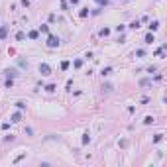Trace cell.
<instances>
[{"mask_svg":"<svg viewBox=\"0 0 167 167\" xmlns=\"http://www.w3.org/2000/svg\"><path fill=\"white\" fill-rule=\"evenodd\" d=\"M59 38H57V36H49V38H47V47H59Z\"/></svg>","mask_w":167,"mask_h":167,"instance_id":"obj_1","label":"cell"},{"mask_svg":"<svg viewBox=\"0 0 167 167\" xmlns=\"http://www.w3.org/2000/svg\"><path fill=\"white\" fill-rule=\"evenodd\" d=\"M39 73H41L43 77H45V75H51V67H49L47 63H41V65H39Z\"/></svg>","mask_w":167,"mask_h":167,"instance_id":"obj_2","label":"cell"},{"mask_svg":"<svg viewBox=\"0 0 167 167\" xmlns=\"http://www.w3.org/2000/svg\"><path fill=\"white\" fill-rule=\"evenodd\" d=\"M20 120H22V114H20V112H14V114H12V120H10V122H14V124H16V122H20Z\"/></svg>","mask_w":167,"mask_h":167,"instance_id":"obj_3","label":"cell"},{"mask_svg":"<svg viewBox=\"0 0 167 167\" xmlns=\"http://www.w3.org/2000/svg\"><path fill=\"white\" fill-rule=\"evenodd\" d=\"M112 89H114V87L110 83H104V85H102V91H104V92H112Z\"/></svg>","mask_w":167,"mask_h":167,"instance_id":"obj_4","label":"cell"},{"mask_svg":"<svg viewBox=\"0 0 167 167\" xmlns=\"http://www.w3.org/2000/svg\"><path fill=\"white\" fill-rule=\"evenodd\" d=\"M6 34H8V28H6V26H2V28H0V39L6 38Z\"/></svg>","mask_w":167,"mask_h":167,"instance_id":"obj_5","label":"cell"},{"mask_svg":"<svg viewBox=\"0 0 167 167\" xmlns=\"http://www.w3.org/2000/svg\"><path fill=\"white\" fill-rule=\"evenodd\" d=\"M38 36H39V31H36V30L28 34V38H30V39H38Z\"/></svg>","mask_w":167,"mask_h":167,"instance_id":"obj_6","label":"cell"},{"mask_svg":"<svg viewBox=\"0 0 167 167\" xmlns=\"http://www.w3.org/2000/svg\"><path fill=\"white\" fill-rule=\"evenodd\" d=\"M152 41H155L153 34H147V36H145V43H152Z\"/></svg>","mask_w":167,"mask_h":167,"instance_id":"obj_7","label":"cell"},{"mask_svg":"<svg viewBox=\"0 0 167 167\" xmlns=\"http://www.w3.org/2000/svg\"><path fill=\"white\" fill-rule=\"evenodd\" d=\"M108 34H110V30H108V28H102V30H100V36H102V38H106Z\"/></svg>","mask_w":167,"mask_h":167,"instance_id":"obj_8","label":"cell"},{"mask_svg":"<svg viewBox=\"0 0 167 167\" xmlns=\"http://www.w3.org/2000/svg\"><path fill=\"white\" fill-rule=\"evenodd\" d=\"M6 73H8V77H16V75H18V71H16V69H8Z\"/></svg>","mask_w":167,"mask_h":167,"instance_id":"obj_9","label":"cell"},{"mask_svg":"<svg viewBox=\"0 0 167 167\" xmlns=\"http://www.w3.org/2000/svg\"><path fill=\"white\" fill-rule=\"evenodd\" d=\"M159 28V22H152L149 24V30H157Z\"/></svg>","mask_w":167,"mask_h":167,"instance_id":"obj_10","label":"cell"},{"mask_svg":"<svg viewBox=\"0 0 167 167\" xmlns=\"http://www.w3.org/2000/svg\"><path fill=\"white\" fill-rule=\"evenodd\" d=\"M152 83V81H149V79H142V81H140V85H142V87H147V85Z\"/></svg>","mask_w":167,"mask_h":167,"instance_id":"obj_11","label":"cell"},{"mask_svg":"<svg viewBox=\"0 0 167 167\" xmlns=\"http://www.w3.org/2000/svg\"><path fill=\"white\" fill-rule=\"evenodd\" d=\"M26 38V34H24V31H18V34H16V39H24Z\"/></svg>","mask_w":167,"mask_h":167,"instance_id":"obj_12","label":"cell"},{"mask_svg":"<svg viewBox=\"0 0 167 167\" xmlns=\"http://www.w3.org/2000/svg\"><path fill=\"white\" fill-rule=\"evenodd\" d=\"M89 142H91V136H89V134H85V136H83V144H89Z\"/></svg>","mask_w":167,"mask_h":167,"instance_id":"obj_13","label":"cell"},{"mask_svg":"<svg viewBox=\"0 0 167 167\" xmlns=\"http://www.w3.org/2000/svg\"><path fill=\"white\" fill-rule=\"evenodd\" d=\"M161 138H163V134H155V138H153V142L157 144V142H161Z\"/></svg>","mask_w":167,"mask_h":167,"instance_id":"obj_14","label":"cell"},{"mask_svg":"<svg viewBox=\"0 0 167 167\" xmlns=\"http://www.w3.org/2000/svg\"><path fill=\"white\" fill-rule=\"evenodd\" d=\"M45 91H47V92H53V91H55V85H47Z\"/></svg>","mask_w":167,"mask_h":167,"instance_id":"obj_15","label":"cell"},{"mask_svg":"<svg viewBox=\"0 0 167 167\" xmlns=\"http://www.w3.org/2000/svg\"><path fill=\"white\" fill-rule=\"evenodd\" d=\"M79 14L83 16V18H85V16H89V8H83V10H81V12H79Z\"/></svg>","mask_w":167,"mask_h":167,"instance_id":"obj_16","label":"cell"},{"mask_svg":"<svg viewBox=\"0 0 167 167\" xmlns=\"http://www.w3.org/2000/svg\"><path fill=\"white\" fill-rule=\"evenodd\" d=\"M94 2H96V4H100V6H106V4H108V0H94Z\"/></svg>","mask_w":167,"mask_h":167,"instance_id":"obj_17","label":"cell"},{"mask_svg":"<svg viewBox=\"0 0 167 167\" xmlns=\"http://www.w3.org/2000/svg\"><path fill=\"white\" fill-rule=\"evenodd\" d=\"M130 28H136V30H138V28H140V22H138V20H136V22H132V24H130Z\"/></svg>","mask_w":167,"mask_h":167,"instance_id":"obj_18","label":"cell"},{"mask_svg":"<svg viewBox=\"0 0 167 167\" xmlns=\"http://www.w3.org/2000/svg\"><path fill=\"white\" fill-rule=\"evenodd\" d=\"M39 31H43V34H47V31H49V28H47V26H39Z\"/></svg>","mask_w":167,"mask_h":167,"instance_id":"obj_19","label":"cell"},{"mask_svg":"<svg viewBox=\"0 0 167 167\" xmlns=\"http://www.w3.org/2000/svg\"><path fill=\"white\" fill-rule=\"evenodd\" d=\"M144 53H145L144 49H138V51H136V55H138V57H144Z\"/></svg>","mask_w":167,"mask_h":167,"instance_id":"obj_20","label":"cell"},{"mask_svg":"<svg viewBox=\"0 0 167 167\" xmlns=\"http://www.w3.org/2000/svg\"><path fill=\"white\" fill-rule=\"evenodd\" d=\"M61 69H69V61H63V63H61Z\"/></svg>","mask_w":167,"mask_h":167,"instance_id":"obj_21","label":"cell"},{"mask_svg":"<svg viewBox=\"0 0 167 167\" xmlns=\"http://www.w3.org/2000/svg\"><path fill=\"white\" fill-rule=\"evenodd\" d=\"M16 106L20 108V110H24V108H26V104H24V102H16Z\"/></svg>","mask_w":167,"mask_h":167,"instance_id":"obj_22","label":"cell"},{"mask_svg":"<svg viewBox=\"0 0 167 167\" xmlns=\"http://www.w3.org/2000/svg\"><path fill=\"white\" fill-rule=\"evenodd\" d=\"M144 122H145V124H153V118H152V116H147V118H145Z\"/></svg>","mask_w":167,"mask_h":167,"instance_id":"obj_23","label":"cell"},{"mask_svg":"<svg viewBox=\"0 0 167 167\" xmlns=\"http://www.w3.org/2000/svg\"><path fill=\"white\" fill-rule=\"evenodd\" d=\"M79 2H81V0H71V4H79Z\"/></svg>","mask_w":167,"mask_h":167,"instance_id":"obj_24","label":"cell"}]
</instances>
